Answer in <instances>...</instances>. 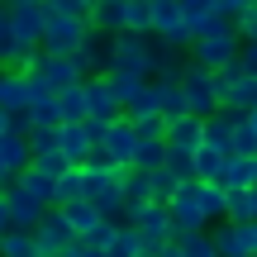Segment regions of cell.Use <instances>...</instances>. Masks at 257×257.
<instances>
[{
    "label": "cell",
    "mask_w": 257,
    "mask_h": 257,
    "mask_svg": "<svg viewBox=\"0 0 257 257\" xmlns=\"http://www.w3.org/2000/svg\"><path fill=\"white\" fill-rule=\"evenodd\" d=\"M224 162H229L224 148H210V143L195 148V176L200 181H224Z\"/></svg>",
    "instance_id": "603a6c76"
},
{
    "label": "cell",
    "mask_w": 257,
    "mask_h": 257,
    "mask_svg": "<svg viewBox=\"0 0 257 257\" xmlns=\"http://www.w3.org/2000/svg\"><path fill=\"white\" fill-rule=\"evenodd\" d=\"M124 29L153 34V0H124Z\"/></svg>",
    "instance_id": "e575fe53"
},
{
    "label": "cell",
    "mask_w": 257,
    "mask_h": 257,
    "mask_svg": "<svg viewBox=\"0 0 257 257\" xmlns=\"http://www.w3.org/2000/svg\"><path fill=\"white\" fill-rule=\"evenodd\" d=\"M0 257H38L34 229H10L5 238H0Z\"/></svg>",
    "instance_id": "4dcf8cb0"
},
{
    "label": "cell",
    "mask_w": 257,
    "mask_h": 257,
    "mask_svg": "<svg viewBox=\"0 0 257 257\" xmlns=\"http://www.w3.org/2000/svg\"><path fill=\"white\" fill-rule=\"evenodd\" d=\"M124 219L134 224L138 233H143V243H148L153 252L162 248V243L176 238V229H172V210H167L162 200H134V205L124 210Z\"/></svg>",
    "instance_id": "7a4b0ae2"
},
{
    "label": "cell",
    "mask_w": 257,
    "mask_h": 257,
    "mask_svg": "<svg viewBox=\"0 0 257 257\" xmlns=\"http://www.w3.org/2000/svg\"><path fill=\"white\" fill-rule=\"evenodd\" d=\"M153 34H138V29H119L114 34V62L110 67H128V72L153 76Z\"/></svg>",
    "instance_id": "8992f818"
},
{
    "label": "cell",
    "mask_w": 257,
    "mask_h": 257,
    "mask_svg": "<svg viewBox=\"0 0 257 257\" xmlns=\"http://www.w3.org/2000/svg\"><path fill=\"white\" fill-rule=\"evenodd\" d=\"M76 62H81V72L91 76V72H105V67L114 62V34H105V29H91L86 34V43L76 48Z\"/></svg>",
    "instance_id": "4fadbf2b"
},
{
    "label": "cell",
    "mask_w": 257,
    "mask_h": 257,
    "mask_svg": "<svg viewBox=\"0 0 257 257\" xmlns=\"http://www.w3.org/2000/svg\"><path fill=\"white\" fill-rule=\"evenodd\" d=\"M5 5H43V0H5Z\"/></svg>",
    "instance_id": "f5cc1de1"
},
{
    "label": "cell",
    "mask_w": 257,
    "mask_h": 257,
    "mask_svg": "<svg viewBox=\"0 0 257 257\" xmlns=\"http://www.w3.org/2000/svg\"><path fill=\"white\" fill-rule=\"evenodd\" d=\"M10 181H15V172H10V167H5V157H0V186H10Z\"/></svg>",
    "instance_id": "f907efd6"
},
{
    "label": "cell",
    "mask_w": 257,
    "mask_h": 257,
    "mask_svg": "<svg viewBox=\"0 0 257 257\" xmlns=\"http://www.w3.org/2000/svg\"><path fill=\"white\" fill-rule=\"evenodd\" d=\"M0 134H10V110H0Z\"/></svg>",
    "instance_id": "816d5d0a"
},
{
    "label": "cell",
    "mask_w": 257,
    "mask_h": 257,
    "mask_svg": "<svg viewBox=\"0 0 257 257\" xmlns=\"http://www.w3.org/2000/svg\"><path fill=\"white\" fill-rule=\"evenodd\" d=\"M167 210H172V229H176V238H181V233H195V229H210V219H205L200 200H195V176L176 186V195L167 200Z\"/></svg>",
    "instance_id": "52a82bcc"
},
{
    "label": "cell",
    "mask_w": 257,
    "mask_h": 257,
    "mask_svg": "<svg viewBox=\"0 0 257 257\" xmlns=\"http://www.w3.org/2000/svg\"><path fill=\"white\" fill-rule=\"evenodd\" d=\"M86 195V176H81V167H67L62 176H57V205H72V200H81Z\"/></svg>",
    "instance_id": "836d02e7"
},
{
    "label": "cell",
    "mask_w": 257,
    "mask_h": 257,
    "mask_svg": "<svg viewBox=\"0 0 257 257\" xmlns=\"http://www.w3.org/2000/svg\"><path fill=\"white\" fill-rule=\"evenodd\" d=\"M210 238H214V248H219V257H248V252H243V233H238L233 219H219L210 229Z\"/></svg>",
    "instance_id": "f546056e"
},
{
    "label": "cell",
    "mask_w": 257,
    "mask_h": 257,
    "mask_svg": "<svg viewBox=\"0 0 257 257\" xmlns=\"http://www.w3.org/2000/svg\"><path fill=\"white\" fill-rule=\"evenodd\" d=\"M143 257H157V252H153V248H148V252H143Z\"/></svg>",
    "instance_id": "11a10c76"
},
{
    "label": "cell",
    "mask_w": 257,
    "mask_h": 257,
    "mask_svg": "<svg viewBox=\"0 0 257 257\" xmlns=\"http://www.w3.org/2000/svg\"><path fill=\"white\" fill-rule=\"evenodd\" d=\"M224 219H233V224H243V219H257L252 191H243V186H229V200H224Z\"/></svg>",
    "instance_id": "1f68e13d"
},
{
    "label": "cell",
    "mask_w": 257,
    "mask_h": 257,
    "mask_svg": "<svg viewBox=\"0 0 257 257\" xmlns=\"http://www.w3.org/2000/svg\"><path fill=\"white\" fill-rule=\"evenodd\" d=\"M19 186H29V191H34L43 205H57V176H53V172H43V167L29 162L24 172H19Z\"/></svg>",
    "instance_id": "7402d4cb"
},
{
    "label": "cell",
    "mask_w": 257,
    "mask_h": 257,
    "mask_svg": "<svg viewBox=\"0 0 257 257\" xmlns=\"http://www.w3.org/2000/svg\"><path fill=\"white\" fill-rule=\"evenodd\" d=\"M153 86H157V110H162L167 124L181 119V114H191L186 110V95H181V81H153Z\"/></svg>",
    "instance_id": "cb8c5ba5"
},
{
    "label": "cell",
    "mask_w": 257,
    "mask_h": 257,
    "mask_svg": "<svg viewBox=\"0 0 257 257\" xmlns=\"http://www.w3.org/2000/svg\"><path fill=\"white\" fill-rule=\"evenodd\" d=\"M62 153H67V162H76V167L95 153V138H91V128H86V119L62 124Z\"/></svg>",
    "instance_id": "9a60e30c"
},
{
    "label": "cell",
    "mask_w": 257,
    "mask_h": 257,
    "mask_svg": "<svg viewBox=\"0 0 257 257\" xmlns=\"http://www.w3.org/2000/svg\"><path fill=\"white\" fill-rule=\"evenodd\" d=\"M81 86H86L91 119H119V114H124V105H119V95H114V86H110V76H105V72H91Z\"/></svg>",
    "instance_id": "30bf717a"
},
{
    "label": "cell",
    "mask_w": 257,
    "mask_h": 257,
    "mask_svg": "<svg viewBox=\"0 0 257 257\" xmlns=\"http://www.w3.org/2000/svg\"><path fill=\"white\" fill-rule=\"evenodd\" d=\"M15 43V29H10V5H0V53Z\"/></svg>",
    "instance_id": "ee69618b"
},
{
    "label": "cell",
    "mask_w": 257,
    "mask_h": 257,
    "mask_svg": "<svg viewBox=\"0 0 257 257\" xmlns=\"http://www.w3.org/2000/svg\"><path fill=\"white\" fill-rule=\"evenodd\" d=\"M0 5H5V0H0Z\"/></svg>",
    "instance_id": "6f0895ef"
},
{
    "label": "cell",
    "mask_w": 257,
    "mask_h": 257,
    "mask_svg": "<svg viewBox=\"0 0 257 257\" xmlns=\"http://www.w3.org/2000/svg\"><path fill=\"white\" fill-rule=\"evenodd\" d=\"M43 24H48V10H43V5H10V29H15V43L38 48V43H43Z\"/></svg>",
    "instance_id": "7c38bea8"
},
{
    "label": "cell",
    "mask_w": 257,
    "mask_h": 257,
    "mask_svg": "<svg viewBox=\"0 0 257 257\" xmlns=\"http://www.w3.org/2000/svg\"><path fill=\"white\" fill-rule=\"evenodd\" d=\"M181 15H186V24H191V29H200L205 19L214 15V0H181Z\"/></svg>",
    "instance_id": "ab89813d"
},
{
    "label": "cell",
    "mask_w": 257,
    "mask_h": 257,
    "mask_svg": "<svg viewBox=\"0 0 257 257\" xmlns=\"http://www.w3.org/2000/svg\"><path fill=\"white\" fill-rule=\"evenodd\" d=\"M167 143L195 153V148L205 143V119H200V114H181V119H172V124H167Z\"/></svg>",
    "instance_id": "2e32d148"
},
{
    "label": "cell",
    "mask_w": 257,
    "mask_h": 257,
    "mask_svg": "<svg viewBox=\"0 0 257 257\" xmlns=\"http://www.w3.org/2000/svg\"><path fill=\"white\" fill-rule=\"evenodd\" d=\"M148 181H153V200H162V205H167V200L176 195V186H181V176H176L172 167L162 162V167H153V172H148Z\"/></svg>",
    "instance_id": "d590c367"
},
{
    "label": "cell",
    "mask_w": 257,
    "mask_h": 257,
    "mask_svg": "<svg viewBox=\"0 0 257 257\" xmlns=\"http://www.w3.org/2000/svg\"><path fill=\"white\" fill-rule=\"evenodd\" d=\"M186 15H181V0H153V34L167 38L172 29H181Z\"/></svg>",
    "instance_id": "83f0119b"
},
{
    "label": "cell",
    "mask_w": 257,
    "mask_h": 257,
    "mask_svg": "<svg viewBox=\"0 0 257 257\" xmlns=\"http://www.w3.org/2000/svg\"><path fill=\"white\" fill-rule=\"evenodd\" d=\"M57 110H62V124L72 119H91V105H86V86H67V91H57Z\"/></svg>",
    "instance_id": "4316f807"
},
{
    "label": "cell",
    "mask_w": 257,
    "mask_h": 257,
    "mask_svg": "<svg viewBox=\"0 0 257 257\" xmlns=\"http://www.w3.org/2000/svg\"><path fill=\"white\" fill-rule=\"evenodd\" d=\"M252 5H257V0H252Z\"/></svg>",
    "instance_id": "680465c9"
},
{
    "label": "cell",
    "mask_w": 257,
    "mask_h": 257,
    "mask_svg": "<svg viewBox=\"0 0 257 257\" xmlns=\"http://www.w3.org/2000/svg\"><path fill=\"white\" fill-rule=\"evenodd\" d=\"M248 124H252V128H257V105H252V110H248Z\"/></svg>",
    "instance_id": "db71d44e"
},
{
    "label": "cell",
    "mask_w": 257,
    "mask_h": 257,
    "mask_svg": "<svg viewBox=\"0 0 257 257\" xmlns=\"http://www.w3.org/2000/svg\"><path fill=\"white\" fill-rule=\"evenodd\" d=\"M181 252L186 257H219V248H214V238H210V229H195V233H181Z\"/></svg>",
    "instance_id": "8d00e7d4"
},
{
    "label": "cell",
    "mask_w": 257,
    "mask_h": 257,
    "mask_svg": "<svg viewBox=\"0 0 257 257\" xmlns=\"http://www.w3.org/2000/svg\"><path fill=\"white\" fill-rule=\"evenodd\" d=\"M233 153H257V128L248 119L233 124Z\"/></svg>",
    "instance_id": "60d3db41"
},
{
    "label": "cell",
    "mask_w": 257,
    "mask_h": 257,
    "mask_svg": "<svg viewBox=\"0 0 257 257\" xmlns=\"http://www.w3.org/2000/svg\"><path fill=\"white\" fill-rule=\"evenodd\" d=\"M24 72H29V76H38V81H48L53 91H67V86L86 81V72H81V62H76V57L48 53V48H34V57H29Z\"/></svg>",
    "instance_id": "277c9868"
},
{
    "label": "cell",
    "mask_w": 257,
    "mask_h": 257,
    "mask_svg": "<svg viewBox=\"0 0 257 257\" xmlns=\"http://www.w3.org/2000/svg\"><path fill=\"white\" fill-rule=\"evenodd\" d=\"M243 62H248V72H257V38H243Z\"/></svg>",
    "instance_id": "7dc6e473"
},
{
    "label": "cell",
    "mask_w": 257,
    "mask_h": 257,
    "mask_svg": "<svg viewBox=\"0 0 257 257\" xmlns=\"http://www.w3.org/2000/svg\"><path fill=\"white\" fill-rule=\"evenodd\" d=\"M243 53V34H238V24L233 29H205V34H195V43H191V62H200V67H224L229 57H238Z\"/></svg>",
    "instance_id": "3957f363"
},
{
    "label": "cell",
    "mask_w": 257,
    "mask_h": 257,
    "mask_svg": "<svg viewBox=\"0 0 257 257\" xmlns=\"http://www.w3.org/2000/svg\"><path fill=\"white\" fill-rule=\"evenodd\" d=\"M34 238H38V248H48V252L67 248V243L76 238V229H72V219H67L62 205H48V214L34 224Z\"/></svg>",
    "instance_id": "8fae6325"
},
{
    "label": "cell",
    "mask_w": 257,
    "mask_h": 257,
    "mask_svg": "<svg viewBox=\"0 0 257 257\" xmlns=\"http://www.w3.org/2000/svg\"><path fill=\"white\" fill-rule=\"evenodd\" d=\"M124 195H128V205L134 200H153V181H148L143 167H124Z\"/></svg>",
    "instance_id": "74e56055"
},
{
    "label": "cell",
    "mask_w": 257,
    "mask_h": 257,
    "mask_svg": "<svg viewBox=\"0 0 257 257\" xmlns=\"http://www.w3.org/2000/svg\"><path fill=\"white\" fill-rule=\"evenodd\" d=\"M233 24H238V34H243V38H257V5H248L238 19H233Z\"/></svg>",
    "instance_id": "b9f144b4"
},
{
    "label": "cell",
    "mask_w": 257,
    "mask_h": 257,
    "mask_svg": "<svg viewBox=\"0 0 257 257\" xmlns=\"http://www.w3.org/2000/svg\"><path fill=\"white\" fill-rule=\"evenodd\" d=\"M219 105H229V110H252V105H257V72L238 76V81L219 95Z\"/></svg>",
    "instance_id": "484cf974"
},
{
    "label": "cell",
    "mask_w": 257,
    "mask_h": 257,
    "mask_svg": "<svg viewBox=\"0 0 257 257\" xmlns=\"http://www.w3.org/2000/svg\"><path fill=\"white\" fill-rule=\"evenodd\" d=\"M195 200H200L205 219L219 224L224 219V200H229V186H224V181H200V176H195Z\"/></svg>",
    "instance_id": "ac0fdd59"
},
{
    "label": "cell",
    "mask_w": 257,
    "mask_h": 257,
    "mask_svg": "<svg viewBox=\"0 0 257 257\" xmlns=\"http://www.w3.org/2000/svg\"><path fill=\"white\" fill-rule=\"evenodd\" d=\"M29 114H34V124H62L57 95H38V100H29Z\"/></svg>",
    "instance_id": "f35d334b"
},
{
    "label": "cell",
    "mask_w": 257,
    "mask_h": 257,
    "mask_svg": "<svg viewBox=\"0 0 257 257\" xmlns=\"http://www.w3.org/2000/svg\"><path fill=\"white\" fill-rule=\"evenodd\" d=\"M157 257H186V252H181V243L172 238V243H162V248H157Z\"/></svg>",
    "instance_id": "681fc988"
},
{
    "label": "cell",
    "mask_w": 257,
    "mask_h": 257,
    "mask_svg": "<svg viewBox=\"0 0 257 257\" xmlns=\"http://www.w3.org/2000/svg\"><path fill=\"white\" fill-rule=\"evenodd\" d=\"M15 229V219H10V205H5V191H0V238Z\"/></svg>",
    "instance_id": "c3c4849f"
},
{
    "label": "cell",
    "mask_w": 257,
    "mask_h": 257,
    "mask_svg": "<svg viewBox=\"0 0 257 257\" xmlns=\"http://www.w3.org/2000/svg\"><path fill=\"white\" fill-rule=\"evenodd\" d=\"M91 29L119 34V29H124V0H95V5H91Z\"/></svg>",
    "instance_id": "f1b7e54d"
},
{
    "label": "cell",
    "mask_w": 257,
    "mask_h": 257,
    "mask_svg": "<svg viewBox=\"0 0 257 257\" xmlns=\"http://www.w3.org/2000/svg\"><path fill=\"white\" fill-rule=\"evenodd\" d=\"M224 186L252 191L257 186V153H229V162H224Z\"/></svg>",
    "instance_id": "e0dca14e"
},
{
    "label": "cell",
    "mask_w": 257,
    "mask_h": 257,
    "mask_svg": "<svg viewBox=\"0 0 257 257\" xmlns=\"http://www.w3.org/2000/svg\"><path fill=\"white\" fill-rule=\"evenodd\" d=\"M181 95H186V110L200 114V119L219 110V86H214V72H210V67H200V62H186V72H181Z\"/></svg>",
    "instance_id": "5b68a950"
},
{
    "label": "cell",
    "mask_w": 257,
    "mask_h": 257,
    "mask_svg": "<svg viewBox=\"0 0 257 257\" xmlns=\"http://www.w3.org/2000/svg\"><path fill=\"white\" fill-rule=\"evenodd\" d=\"M0 191H5V205H10V219H15V229H34V224L48 214V205L38 200L29 186H19V176H15L10 186H0Z\"/></svg>",
    "instance_id": "9c48e42d"
},
{
    "label": "cell",
    "mask_w": 257,
    "mask_h": 257,
    "mask_svg": "<svg viewBox=\"0 0 257 257\" xmlns=\"http://www.w3.org/2000/svg\"><path fill=\"white\" fill-rule=\"evenodd\" d=\"M167 162V138H138V153H134V167L153 172V167Z\"/></svg>",
    "instance_id": "d6a6232c"
},
{
    "label": "cell",
    "mask_w": 257,
    "mask_h": 257,
    "mask_svg": "<svg viewBox=\"0 0 257 257\" xmlns=\"http://www.w3.org/2000/svg\"><path fill=\"white\" fill-rule=\"evenodd\" d=\"M105 76H110V86H114V95H119V105H128L138 91L148 86V76L143 72H128V67H105Z\"/></svg>",
    "instance_id": "d4e9b609"
},
{
    "label": "cell",
    "mask_w": 257,
    "mask_h": 257,
    "mask_svg": "<svg viewBox=\"0 0 257 257\" xmlns=\"http://www.w3.org/2000/svg\"><path fill=\"white\" fill-rule=\"evenodd\" d=\"M86 34H91V15H62V10H48V24H43V43L48 53H62L72 57L76 48L86 43Z\"/></svg>",
    "instance_id": "6da1fadb"
},
{
    "label": "cell",
    "mask_w": 257,
    "mask_h": 257,
    "mask_svg": "<svg viewBox=\"0 0 257 257\" xmlns=\"http://www.w3.org/2000/svg\"><path fill=\"white\" fill-rule=\"evenodd\" d=\"M0 157H5V167L10 172H24L29 162H34V148H29V134H15V128H10V134H0Z\"/></svg>",
    "instance_id": "d6986e66"
},
{
    "label": "cell",
    "mask_w": 257,
    "mask_h": 257,
    "mask_svg": "<svg viewBox=\"0 0 257 257\" xmlns=\"http://www.w3.org/2000/svg\"><path fill=\"white\" fill-rule=\"evenodd\" d=\"M252 205H257V186H252Z\"/></svg>",
    "instance_id": "9f6ffc18"
},
{
    "label": "cell",
    "mask_w": 257,
    "mask_h": 257,
    "mask_svg": "<svg viewBox=\"0 0 257 257\" xmlns=\"http://www.w3.org/2000/svg\"><path fill=\"white\" fill-rule=\"evenodd\" d=\"M62 210H67V219H72L76 238H91V233L105 224V214L95 210V200H86V195H81V200H72V205H62Z\"/></svg>",
    "instance_id": "ffe728a7"
},
{
    "label": "cell",
    "mask_w": 257,
    "mask_h": 257,
    "mask_svg": "<svg viewBox=\"0 0 257 257\" xmlns=\"http://www.w3.org/2000/svg\"><path fill=\"white\" fill-rule=\"evenodd\" d=\"M10 128H15V134H29V128H34V114L29 110H10Z\"/></svg>",
    "instance_id": "bcb514c9"
},
{
    "label": "cell",
    "mask_w": 257,
    "mask_h": 257,
    "mask_svg": "<svg viewBox=\"0 0 257 257\" xmlns=\"http://www.w3.org/2000/svg\"><path fill=\"white\" fill-rule=\"evenodd\" d=\"M0 110H29V72L0 67Z\"/></svg>",
    "instance_id": "5bb4252c"
},
{
    "label": "cell",
    "mask_w": 257,
    "mask_h": 257,
    "mask_svg": "<svg viewBox=\"0 0 257 257\" xmlns=\"http://www.w3.org/2000/svg\"><path fill=\"white\" fill-rule=\"evenodd\" d=\"M138 124L128 119V114H119V119H110V128H105V143H100V153L110 157V162H119V167H134V153H138Z\"/></svg>",
    "instance_id": "ba28073f"
},
{
    "label": "cell",
    "mask_w": 257,
    "mask_h": 257,
    "mask_svg": "<svg viewBox=\"0 0 257 257\" xmlns=\"http://www.w3.org/2000/svg\"><path fill=\"white\" fill-rule=\"evenodd\" d=\"M248 5H252V0H214V10H219V15H229V19H238Z\"/></svg>",
    "instance_id": "f6af8a7d"
},
{
    "label": "cell",
    "mask_w": 257,
    "mask_h": 257,
    "mask_svg": "<svg viewBox=\"0 0 257 257\" xmlns=\"http://www.w3.org/2000/svg\"><path fill=\"white\" fill-rule=\"evenodd\" d=\"M238 233H243V252L257 257V219H243V224H238Z\"/></svg>",
    "instance_id": "7bdbcfd3"
},
{
    "label": "cell",
    "mask_w": 257,
    "mask_h": 257,
    "mask_svg": "<svg viewBox=\"0 0 257 257\" xmlns=\"http://www.w3.org/2000/svg\"><path fill=\"white\" fill-rule=\"evenodd\" d=\"M148 252V243H143V233L134 229L128 219H119V229H114V238L105 243V257H143Z\"/></svg>",
    "instance_id": "44dd1931"
}]
</instances>
